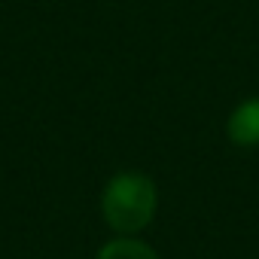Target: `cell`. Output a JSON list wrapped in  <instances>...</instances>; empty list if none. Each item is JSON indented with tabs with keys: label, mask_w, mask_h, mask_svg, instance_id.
I'll return each mask as SVG.
<instances>
[{
	"label": "cell",
	"mask_w": 259,
	"mask_h": 259,
	"mask_svg": "<svg viewBox=\"0 0 259 259\" xmlns=\"http://www.w3.org/2000/svg\"><path fill=\"white\" fill-rule=\"evenodd\" d=\"M226 138L241 150H256L259 147V98H247L229 113Z\"/></svg>",
	"instance_id": "2"
},
{
	"label": "cell",
	"mask_w": 259,
	"mask_h": 259,
	"mask_svg": "<svg viewBox=\"0 0 259 259\" xmlns=\"http://www.w3.org/2000/svg\"><path fill=\"white\" fill-rule=\"evenodd\" d=\"M156 207H159V189L153 177L141 171H122L110 177L101 195L104 223L122 238H135L138 232H144L153 223Z\"/></svg>",
	"instance_id": "1"
},
{
	"label": "cell",
	"mask_w": 259,
	"mask_h": 259,
	"mask_svg": "<svg viewBox=\"0 0 259 259\" xmlns=\"http://www.w3.org/2000/svg\"><path fill=\"white\" fill-rule=\"evenodd\" d=\"M95 259H159V253L150 247V244H144V241H138V238H113V241H107L101 250H98V256Z\"/></svg>",
	"instance_id": "3"
}]
</instances>
